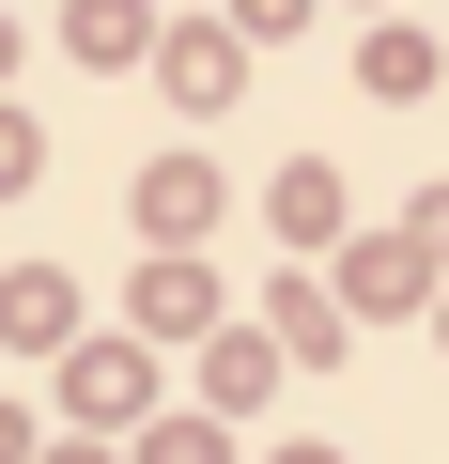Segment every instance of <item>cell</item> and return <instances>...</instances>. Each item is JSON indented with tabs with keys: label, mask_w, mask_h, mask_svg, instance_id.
I'll use <instances>...</instances> for the list:
<instances>
[{
	"label": "cell",
	"mask_w": 449,
	"mask_h": 464,
	"mask_svg": "<svg viewBox=\"0 0 449 464\" xmlns=\"http://www.w3.org/2000/svg\"><path fill=\"white\" fill-rule=\"evenodd\" d=\"M140 464H233V433H217V418H155V433H140Z\"/></svg>",
	"instance_id": "cell-11"
},
{
	"label": "cell",
	"mask_w": 449,
	"mask_h": 464,
	"mask_svg": "<svg viewBox=\"0 0 449 464\" xmlns=\"http://www.w3.org/2000/svg\"><path fill=\"white\" fill-rule=\"evenodd\" d=\"M201 387H217V402H264V387H279V341H249V325H217V356H201Z\"/></svg>",
	"instance_id": "cell-7"
},
{
	"label": "cell",
	"mask_w": 449,
	"mask_h": 464,
	"mask_svg": "<svg viewBox=\"0 0 449 464\" xmlns=\"http://www.w3.org/2000/svg\"><path fill=\"white\" fill-rule=\"evenodd\" d=\"M63 47H78V63H140V0H78Z\"/></svg>",
	"instance_id": "cell-9"
},
{
	"label": "cell",
	"mask_w": 449,
	"mask_h": 464,
	"mask_svg": "<svg viewBox=\"0 0 449 464\" xmlns=\"http://www.w3.org/2000/svg\"><path fill=\"white\" fill-rule=\"evenodd\" d=\"M295 464H326V449H295Z\"/></svg>",
	"instance_id": "cell-18"
},
{
	"label": "cell",
	"mask_w": 449,
	"mask_h": 464,
	"mask_svg": "<svg viewBox=\"0 0 449 464\" xmlns=\"http://www.w3.org/2000/svg\"><path fill=\"white\" fill-rule=\"evenodd\" d=\"M279 232H295V248H326V232H341V170H326V155L279 170Z\"/></svg>",
	"instance_id": "cell-6"
},
{
	"label": "cell",
	"mask_w": 449,
	"mask_h": 464,
	"mask_svg": "<svg viewBox=\"0 0 449 464\" xmlns=\"http://www.w3.org/2000/svg\"><path fill=\"white\" fill-rule=\"evenodd\" d=\"M32 155H47V140H32L16 109H0V201H16V186H32Z\"/></svg>",
	"instance_id": "cell-12"
},
{
	"label": "cell",
	"mask_w": 449,
	"mask_h": 464,
	"mask_svg": "<svg viewBox=\"0 0 449 464\" xmlns=\"http://www.w3.org/2000/svg\"><path fill=\"white\" fill-rule=\"evenodd\" d=\"M0 464H32V418H16V402H0Z\"/></svg>",
	"instance_id": "cell-13"
},
{
	"label": "cell",
	"mask_w": 449,
	"mask_h": 464,
	"mask_svg": "<svg viewBox=\"0 0 449 464\" xmlns=\"http://www.w3.org/2000/svg\"><path fill=\"white\" fill-rule=\"evenodd\" d=\"M264 310H279V356H341V310H326V279H279Z\"/></svg>",
	"instance_id": "cell-8"
},
{
	"label": "cell",
	"mask_w": 449,
	"mask_h": 464,
	"mask_svg": "<svg viewBox=\"0 0 449 464\" xmlns=\"http://www.w3.org/2000/svg\"><path fill=\"white\" fill-rule=\"evenodd\" d=\"M434 78H449V47H434Z\"/></svg>",
	"instance_id": "cell-19"
},
{
	"label": "cell",
	"mask_w": 449,
	"mask_h": 464,
	"mask_svg": "<svg viewBox=\"0 0 449 464\" xmlns=\"http://www.w3.org/2000/svg\"><path fill=\"white\" fill-rule=\"evenodd\" d=\"M32 464H109V449H32Z\"/></svg>",
	"instance_id": "cell-15"
},
{
	"label": "cell",
	"mask_w": 449,
	"mask_h": 464,
	"mask_svg": "<svg viewBox=\"0 0 449 464\" xmlns=\"http://www.w3.org/2000/svg\"><path fill=\"white\" fill-rule=\"evenodd\" d=\"M155 78H171V109H233V93H249V32H217V16H186V32L155 47Z\"/></svg>",
	"instance_id": "cell-1"
},
{
	"label": "cell",
	"mask_w": 449,
	"mask_h": 464,
	"mask_svg": "<svg viewBox=\"0 0 449 464\" xmlns=\"http://www.w3.org/2000/svg\"><path fill=\"white\" fill-rule=\"evenodd\" d=\"M0 341H16V356L78 341V279H63V264H16V279H0Z\"/></svg>",
	"instance_id": "cell-4"
},
{
	"label": "cell",
	"mask_w": 449,
	"mask_h": 464,
	"mask_svg": "<svg viewBox=\"0 0 449 464\" xmlns=\"http://www.w3.org/2000/svg\"><path fill=\"white\" fill-rule=\"evenodd\" d=\"M0 78H16V32H0Z\"/></svg>",
	"instance_id": "cell-16"
},
{
	"label": "cell",
	"mask_w": 449,
	"mask_h": 464,
	"mask_svg": "<svg viewBox=\"0 0 449 464\" xmlns=\"http://www.w3.org/2000/svg\"><path fill=\"white\" fill-rule=\"evenodd\" d=\"M201 217H217V170H201V155H155V170H140V232H155V248H186Z\"/></svg>",
	"instance_id": "cell-5"
},
{
	"label": "cell",
	"mask_w": 449,
	"mask_h": 464,
	"mask_svg": "<svg viewBox=\"0 0 449 464\" xmlns=\"http://www.w3.org/2000/svg\"><path fill=\"white\" fill-rule=\"evenodd\" d=\"M63 402H78V418H140V402H155V356H140V341H78V356H63Z\"/></svg>",
	"instance_id": "cell-3"
},
{
	"label": "cell",
	"mask_w": 449,
	"mask_h": 464,
	"mask_svg": "<svg viewBox=\"0 0 449 464\" xmlns=\"http://www.w3.org/2000/svg\"><path fill=\"white\" fill-rule=\"evenodd\" d=\"M434 341H449V295H434Z\"/></svg>",
	"instance_id": "cell-17"
},
{
	"label": "cell",
	"mask_w": 449,
	"mask_h": 464,
	"mask_svg": "<svg viewBox=\"0 0 449 464\" xmlns=\"http://www.w3.org/2000/svg\"><path fill=\"white\" fill-rule=\"evenodd\" d=\"M418 248H449V186H434V201H418Z\"/></svg>",
	"instance_id": "cell-14"
},
{
	"label": "cell",
	"mask_w": 449,
	"mask_h": 464,
	"mask_svg": "<svg viewBox=\"0 0 449 464\" xmlns=\"http://www.w3.org/2000/svg\"><path fill=\"white\" fill-rule=\"evenodd\" d=\"M356 78L403 109V93H434V47H418V32H372V63H356Z\"/></svg>",
	"instance_id": "cell-10"
},
{
	"label": "cell",
	"mask_w": 449,
	"mask_h": 464,
	"mask_svg": "<svg viewBox=\"0 0 449 464\" xmlns=\"http://www.w3.org/2000/svg\"><path fill=\"white\" fill-rule=\"evenodd\" d=\"M140 341H217V279H201L186 248H155V264H140Z\"/></svg>",
	"instance_id": "cell-2"
}]
</instances>
